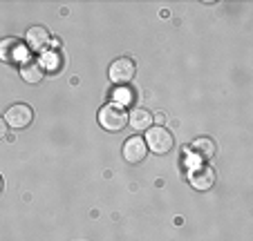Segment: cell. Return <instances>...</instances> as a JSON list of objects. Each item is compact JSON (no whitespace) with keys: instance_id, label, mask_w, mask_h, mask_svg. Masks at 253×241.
Returning <instances> with one entry per match:
<instances>
[{"instance_id":"1","label":"cell","mask_w":253,"mask_h":241,"mask_svg":"<svg viewBox=\"0 0 253 241\" xmlns=\"http://www.w3.org/2000/svg\"><path fill=\"white\" fill-rule=\"evenodd\" d=\"M99 123L103 130H110V132H119L128 125V114L115 103H108L99 109Z\"/></svg>"},{"instance_id":"2","label":"cell","mask_w":253,"mask_h":241,"mask_svg":"<svg viewBox=\"0 0 253 241\" xmlns=\"http://www.w3.org/2000/svg\"><path fill=\"white\" fill-rule=\"evenodd\" d=\"M175 145V138L166 128H150L146 130V147L155 154H168Z\"/></svg>"},{"instance_id":"3","label":"cell","mask_w":253,"mask_h":241,"mask_svg":"<svg viewBox=\"0 0 253 241\" xmlns=\"http://www.w3.org/2000/svg\"><path fill=\"white\" fill-rule=\"evenodd\" d=\"M108 74H110L112 83H117V85H128L130 80L134 78V74H137V65H134L132 58H117L110 65Z\"/></svg>"},{"instance_id":"4","label":"cell","mask_w":253,"mask_h":241,"mask_svg":"<svg viewBox=\"0 0 253 241\" xmlns=\"http://www.w3.org/2000/svg\"><path fill=\"white\" fill-rule=\"evenodd\" d=\"M32 121H34V112H32V107L25 105V103L11 105V107L5 112V123L9 125V128H14V130L27 128Z\"/></svg>"},{"instance_id":"5","label":"cell","mask_w":253,"mask_h":241,"mask_svg":"<svg viewBox=\"0 0 253 241\" xmlns=\"http://www.w3.org/2000/svg\"><path fill=\"white\" fill-rule=\"evenodd\" d=\"M0 58L7 63H27V49L20 45V40L16 38H5V40H0Z\"/></svg>"},{"instance_id":"6","label":"cell","mask_w":253,"mask_h":241,"mask_svg":"<svg viewBox=\"0 0 253 241\" xmlns=\"http://www.w3.org/2000/svg\"><path fill=\"white\" fill-rule=\"evenodd\" d=\"M146 154H148V147H146V141L141 137H132L124 143V159L132 166L141 163L146 159Z\"/></svg>"},{"instance_id":"7","label":"cell","mask_w":253,"mask_h":241,"mask_svg":"<svg viewBox=\"0 0 253 241\" xmlns=\"http://www.w3.org/2000/svg\"><path fill=\"white\" fill-rule=\"evenodd\" d=\"M191 183H193V188H197V190H209V188H213V183H215V170L211 166H197V168H193V172H191Z\"/></svg>"},{"instance_id":"8","label":"cell","mask_w":253,"mask_h":241,"mask_svg":"<svg viewBox=\"0 0 253 241\" xmlns=\"http://www.w3.org/2000/svg\"><path fill=\"white\" fill-rule=\"evenodd\" d=\"M52 43V38H49V32L45 27H41V25H36V27H29L27 32V45L32 52H43L47 45Z\"/></svg>"},{"instance_id":"9","label":"cell","mask_w":253,"mask_h":241,"mask_svg":"<svg viewBox=\"0 0 253 241\" xmlns=\"http://www.w3.org/2000/svg\"><path fill=\"white\" fill-rule=\"evenodd\" d=\"M153 114L148 112V109H143V107H137L132 109V112L128 114V123L132 130H137V132H143V130H150L153 128Z\"/></svg>"},{"instance_id":"10","label":"cell","mask_w":253,"mask_h":241,"mask_svg":"<svg viewBox=\"0 0 253 241\" xmlns=\"http://www.w3.org/2000/svg\"><path fill=\"white\" fill-rule=\"evenodd\" d=\"M43 65L36 61H27L23 67H20V76H23L25 83H29V85H39L41 80H43Z\"/></svg>"},{"instance_id":"11","label":"cell","mask_w":253,"mask_h":241,"mask_svg":"<svg viewBox=\"0 0 253 241\" xmlns=\"http://www.w3.org/2000/svg\"><path fill=\"white\" fill-rule=\"evenodd\" d=\"M193 150H195V154H200L202 159H213L215 152H217V147H215V141L209 137H200L193 141Z\"/></svg>"},{"instance_id":"12","label":"cell","mask_w":253,"mask_h":241,"mask_svg":"<svg viewBox=\"0 0 253 241\" xmlns=\"http://www.w3.org/2000/svg\"><path fill=\"white\" fill-rule=\"evenodd\" d=\"M112 96H115V101H117L115 105H119V107H121V105H130L134 101L132 99V92L126 90V87H117V90L112 92Z\"/></svg>"},{"instance_id":"13","label":"cell","mask_w":253,"mask_h":241,"mask_svg":"<svg viewBox=\"0 0 253 241\" xmlns=\"http://www.w3.org/2000/svg\"><path fill=\"white\" fill-rule=\"evenodd\" d=\"M45 65H43V69H45V67H47V69L49 71H56L58 69V67H61V58H58L56 56V54H49V56H45Z\"/></svg>"},{"instance_id":"14","label":"cell","mask_w":253,"mask_h":241,"mask_svg":"<svg viewBox=\"0 0 253 241\" xmlns=\"http://www.w3.org/2000/svg\"><path fill=\"white\" fill-rule=\"evenodd\" d=\"M7 128H9V125L5 123V118H0V138L7 137Z\"/></svg>"},{"instance_id":"15","label":"cell","mask_w":253,"mask_h":241,"mask_svg":"<svg viewBox=\"0 0 253 241\" xmlns=\"http://www.w3.org/2000/svg\"><path fill=\"white\" fill-rule=\"evenodd\" d=\"M0 192H2V176H0Z\"/></svg>"}]
</instances>
